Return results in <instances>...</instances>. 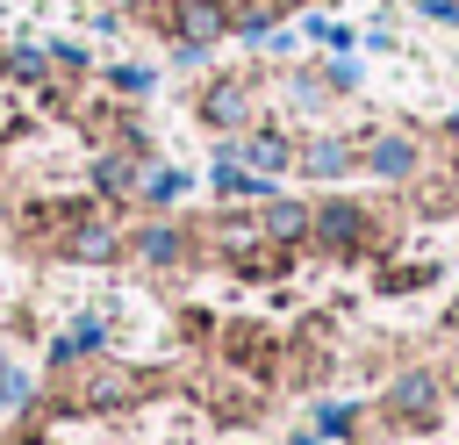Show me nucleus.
I'll return each mask as SVG.
<instances>
[{"label":"nucleus","instance_id":"nucleus-1","mask_svg":"<svg viewBox=\"0 0 459 445\" xmlns=\"http://www.w3.org/2000/svg\"><path fill=\"white\" fill-rule=\"evenodd\" d=\"M308 237L323 244V251H366V237H373V222H366V208L359 201H344V194H330L316 215H308Z\"/></svg>","mask_w":459,"mask_h":445},{"label":"nucleus","instance_id":"nucleus-2","mask_svg":"<svg viewBox=\"0 0 459 445\" xmlns=\"http://www.w3.org/2000/svg\"><path fill=\"white\" fill-rule=\"evenodd\" d=\"M387 416L423 431V423L437 416V373H430V366H402V373L387 380Z\"/></svg>","mask_w":459,"mask_h":445},{"label":"nucleus","instance_id":"nucleus-3","mask_svg":"<svg viewBox=\"0 0 459 445\" xmlns=\"http://www.w3.org/2000/svg\"><path fill=\"white\" fill-rule=\"evenodd\" d=\"M230 14H237V7H230V0H179V7H172V22H165V29H172V36H179V43H194V50H208V43H215V36H230Z\"/></svg>","mask_w":459,"mask_h":445},{"label":"nucleus","instance_id":"nucleus-4","mask_svg":"<svg viewBox=\"0 0 459 445\" xmlns=\"http://www.w3.org/2000/svg\"><path fill=\"white\" fill-rule=\"evenodd\" d=\"M201 122H208V129H237V122H251V86H244V79H215V86L201 93Z\"/></svg>","mask_w":459,"mask_h":445},{"label":"nucleus","instance_id":"nucleus-5","mask_svg":"<svg viewBox=\"0 0 459 445\" xmlns=\"http://www.w3.org/2000/svg\"><path fill=\"white\" fill-rule=\"evenodd\" d=\"M129 395V373L122 366H93V373H79L72 388H65V409H108V402H122Z\"/></svg>","mask_w":459,"mask_h":445},{"label":"nucleus","instance_id":"nucleus-6","mask_svg":"<svg viewBox=\"0 0 459 445\" xmlns=\"http://www.w3.org/2000/svg\"><path fill=\"white\" fill-rule=\"evenodd\" d=\"M215 194H222V201H265L273 179H258L251 165H237V144H222V158H215Z\"/></svg>","mask_w":459,"mask_h":445},{"label":"nucleus","instance_id":"nucleus-7","mask_svg":"<svg viewBox=\"0 0 459 445\" xmlns=\"http://www.w3.org/2000/svg\"><path fill=\"white\" fill-rule=\"evenodd\" d=\"M237 158H251V172H258V179H273V172L294 158V144H287L280 129H251V136H237Z\"/></svg>","mask_w":459,"mask_h":445},{"label":"nucleus","instance_id":"nucleus-8","mask_svg":"<svg viewBox=\"0 0 459 445\" xmlns=\"http://www.w3.org/2000/svg\"><path fill=\"white\" fill-rule=\"evenodd\" d=\"M65 251H72L79 266H100V258H115V222H108V215H86V222H72Z\"/></svg>","mask_w":459,"mask_h":445},{"label":"nucleus","instance_id":"nucleus-9","mask_svg":"<svg viewBox=\"0 0 459 445\" xmlns=\"http://www.w3.org/2000/svg\"><path fill=\"white\" fill-rule=\"evenodd\" d=\"M366 165H373V172H380V179H402V172H409V165H416V144H409V136H394V129H387V136H373V144H366Z\"/></svg>","mask_w":459,"mask_h":445},{"label":"nucleus","instance_id":"nucleus-10","mask_svg":"<svg viewBox=\"0 0 459 445\" xmlns=\"http://www.w3.org/2000/svg\"><path fill=\"white\" fill-rule=\"evenodd\" d=\"M136 258H151V266L186 258V230H179V222H151V230H136Z\"/></svg>","mask_w":459,"mask_h":445},{"label":"nucleus","instance_id":"nucleus-11","mask_svg":"<svg viewBox=\"0 0 459 445\" xmlns=\"http://www.w3.org/2000/svg\"><path fill=\"white\" fill-rule=\"evenodd\" d=\"M0 72H7L14 86H43V79H50V50H43V43H14V50L0 57Z\"/></svg>","mask_w":459,"mask_h":445},{"label":"nucleus","instance_id":"nucleus-12","mask_svg":"<svg viewBox=\"0 0 459 445\" xmlns=\"http://www.w3.org/2000/svg\"><path fill=\"white\" fill-rule=\"evenodd\" d=\"M265 237H273V244H294V237H308V208H301V201H280V194H265Z\"/></svg>","mask_w":459,"mask_h":445},{"label":"nucleus","instance_id":"nucleus-13","mask_svg":"<svg viewBox=\"0 0 459 445\" xmlns=\"http://www.w3.org/2000/svg\"><path fill=\"white\" fill-rule=\"evenodd\" d=\"M186 187H194V179H186L179 165H151V172H143V201H151V208H172Z\"/></svg>","mask_w":459,"mask_h":445},{"label":"nucleus","instance_id":"nucleus-14","mask_svg":"<svg viewBox=\"0 0 459 445\" xmlns=\"http://www.w3.org/2000/svg\"><path fill=\"white\" fill-rule=\"evenodd\" d=\"M301 165H308V172H316V179H337V172H344V165H351V151H344V144H337V136H316V144H308V151H301Z\"/></svg>","mask_w":459,"mask_h":445},{"label":"nucleus","instance_id":"nucleus-15","mask_svg":"<svg viewBox=\"0 0 459 445\" xmlns=\"http://www.w3.org/2000/svg\"><path fill=\"white\" fill-rule=\"evenodd\" d=\"M129 187H136V165L129 158H115V151L93 158V194H129Z\"/></svg>","mask_w":459,"mask_h":445},{"label":"nucleus","instance_id":"nucleus-16","mask_svg":"<svg viewBox=\"0 0 459 445\" xmlns=\"http://www.w3.org/2000/svg\"><path fill=\"white\" fill-rule=\"evenodd\" d=\"M100 79H108V86H115V93H129V100H143V93H151V86H158V72H151V65H108V72H100Z\"/></svg>","mask_w":459,"mask_h":445},{"label":"nucleus","instance_id":"nucleus-17","mask_svg":"<svg viewBox=\"0 0 459 445\" xmlns=\"http://www.w3.org/2000/svg\"><path fill=\"white\" fill-rule=\"evenodd\" d=\"M351 423H359V409H351V402H323V409H316V431H323V438H344Z\"/></svg>","mask_w":459,"mask_h":445},{"label":"nucleus","instance_id":"nucleus-18","mask_svg":"<svg viewBox=\"0 0 459 445\" xmlns=\"http://www.w3.org/2000/svg\"><path fill=\"white\" fill-rule=\"evenodd\" d=\"M22 402H29V380H22V373L0 359V409H22Z\"/></svg>","mask_w":459,"mask_h":445},{"label":"nucleus","instance_id":"nucleus-19","mask_svg":"<svg viewBox=\"0 0 459 445\" xmlns=\"http://www.w3.org/2000/svg\"><path fill=\"white\" fill-rule=\"evenodd\" d=\"M301 29H308V36H316V43H337V50H344V43H351V29H344V22H323V14H308V22H301Z\"/></svg>","mask_w":459,"mask_h":445},{"label":"nucleus","instance_id":"nucleus-20","mask_svg":"<svg viewBox=\"0 0 459 445\" xmlns=\"http://www.w3.org/2000/svg\"><path fill=\"white\" fill-rule=\"evenodd\" d=\"M50 72H86V50L79 43H50Z\"/></svg>","mask_w":459,"mask_h":445},{"label":"nucleus","instance_id":"nucleus-21","mask_svg":"<svg viewBox=\"0 0 459 445\" xmlns=\"http://www.w3.org/2000/svg\"><path fill=\"white\" fill-rule=\"evenodd\" d=\"M359 79H366V72H359V57H344V50H337V65H330V86L344 93V86H359Z\"/></svg>","mask_w":459,"mask_h":445},{"label":"nucleus","instance_id":"nucleus-22","mask_svg":"<svg viewBox=\"0 0 459 445\" xmlns=\"http://www.w3.org/2000/svg\"><path fill=\"white\" fill-rule=\"evenodd\" d=\"M423 14H430V22H445V29H459V0H423Z\"/></svg>","mask_w":459,"mask_h":445},{"label":"nucleus","instance_id":"nucleus-23","mask_svg":"<svg viewBox=\"0 0 459 445\" xmlns=\"http://www.w3.org/2000/svg\"><path fill=\"white\" fill-rule=\"evenodd\" d=\"M452 136H459V108H452Z\"/></svg>","mask_w":459,"mask_h":445},{"label":"nucleus","instance_id":"nucleus-24","mask_svg":"<svg viewBox=\"0 0 459 445\" xmlns=\"http://www.w3.org/2000/svg\"><path fill=\"white\" fill-rule=\"evenodd\" d=\"M452 65H459V57H452Z\"/></svg>","mask_w":459,"mask_h":445}]
</instances>
